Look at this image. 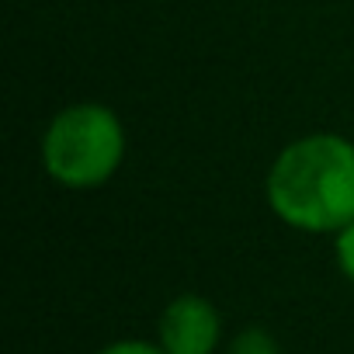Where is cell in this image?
Returning a JSON list of instances; mask_svg holds the SVG:
<instances>
[{
  "label": "cell",
  "mask_w": 354,
  "mask_h": 354,
  "mask_svg": "<svg viewBox=\"0 0 354 354\" xmlns=\"http://www.w3.org/2000/svg\"><path fill=\"white\" fill-rule=\"evenodd\" d=\"M333 254H337V268L344 271V278L354 285V223H347L340 233H333Z\"/></svg>",
  "instance_id": "cell-5"
},
{
  "label": "cell",
  "mask_w": 354,
  "mask_h": 354,
  "mask_svg": "<svg viewBox=\"0 0 354 354\" xmlns=\"http://www.w3.org/2000/svg\"><path fill=\"white\" fill-rule=\"evenodd\" d=\"M226 354H281L278 340L264 330V326H243L233 340Z\"/></svg>",
  "instance_id": "cell-4"
},
{
  "label": "cell",
  "mask_w": 354,
  "mask_h": 354,
  "mask_svg": "<svg viewBox=\"0 0 354 354\" xmlns=\"http://www.w3.org/2000/svg\"><path fill=\"white\" fill-rule=\"evenodd\" d=\"M125 156V129L104 104L80 101L63 108L42 136V163L66 188H97Z\"/></svg>",
  "instance_id": "cell-2"
},
{
  "label": "cell",
  "mask_w": 354,
  "mask_h": 354,
  "mask_svg": "<svg viewBox=\"0 0 354 354\" xmlns=\"http://www.w3.org/2000/svg\"><path fill=\"white\" fill-rule=\"evenodd\" d=\"M271 212L302 233H340L354 223V142L316 132L288 142L268 174Z\"/></svg>",
  "instance_id": "cell-1"
},
{
  "label": "cell",
  "mask_w": 354,
  "mask_h": 354,
  "mask_svg": "<svg viewBox=\"0 0 354 354\" xmlns=\"http://www.w3.org/2000/svg\"><path fill=\"white\" fill-rule=\"evenodd\" d=\"M97 354H167L160 344H149V340H115L108 347H101Z\"/></svg>",
  "instance_id": "cell-6"
},
{
  "label": "cell",
  "mask_w": 354,
  "mask_h": 354,
  "mask_svg": "<svg viewBox=\"0 0 354 354\" xmlns=\"http://www.w3.org/2000/svg\"><path fill=\"white\" fill-rule=\"evenodd\" d=\"M223 340V316L205 295H177L156 323V344L167 354H216Z\"/></svg>",
  "instance_id": "cell-3"
}]
</instances>
